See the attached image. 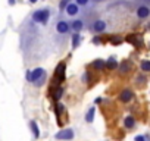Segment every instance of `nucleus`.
<instances>
[{
  "label": "nucleus",
  "instance_id": "nucleus-1",
  "mask_svg": "<svg viewBox=\"0 0 150 141\" xmlns=\"http://www.w3.org/2000/svg\"><path fill=\"white\" fill-rule=\"evenodd\" d=\"M31 18H33L34 22H38V24L46 25L47 21H49V18H50V11L49 9H38V11H35L31 15Z\"/></svg>",
  "mask_w": 150,
  "mask_h": 141
},
{
  "label": "nucleus",
  "instance_id": "nucleus-2",
  "mask_svg": "<svg viewBox=\"0 0 150 141\" xmlns=\"http://www.w3.org/2000/svg\"><path fill=\"white\" fill-rule=\"evenodd\" d=\"M46 75V70L43 69V68H37V69H34V70H30V72L27 74V80L30 81V82H37L41 77H44Z\"/></svg>",
  "mask_w": 150,
  "mask_h": 141
},
{
  "label": "nucleus",
  "instance_id": "nucleus-3",
  "mask_svg": "<svg viewBox=\"0 0 150 141\" xmlns=\"http://www.w3.org/2000/svg\"><path fill=\"white\" fill-rule=\"evenodd\" d=\"M54 138H56V140H60V141H63V140H72V138H74V129H72V128L62 129L60 132H57V134L54 135Z\"/></svg>",
  "mask_w": 150,
  "mask_h": 141
},
{
  "label": "nucleus",
  "instance_id": "nucleus-4",
  "mask_svg": "<svg viewBox=\"0 0 150 141\" xmlns=\"http://www.w3.org/2000/svg\"><path fill=\"white\" fill-rule=\"evenodd\" d=\"M56 31L59 32V34H68L69 31H71V25H69V22H66V21H59V22H56Z\"/></svg>",
  "mask_w": 150,
  "mask_h": 141
},
{
  "label": "nucleus",
  "instance_id": "nucleus-5",
  "mask_svg": "<svg viewBox=\"0 0 150 141\" xmlns=\"http://www.w3.org/2000/svg\"><path fill=\"white\" fill-rule=\"evenodd\" d=\"M105 30H106V22H105V21H102V19L94 21V22H93V25H91V31H93V32H96V34H100V32H103Z\"/></svg>",
  "mask_w": 150,
  "mask_h": 141
},
{
  "label": "nucleus",
  "instance_id": "nucleus-6",
  "mask_svg": "<svg viewBox=\"0 0 150 141\" xmlns=\"http://www.w3.org/2000/svg\"><path fill=\"white\" fill-rule=\"evenodd\" d=\"M63 11L66 12V15H68V16H75V15H77V13L80 12V6H78L77 3H72V2H71V3H69Z\"/></svg>",
  "mask_w": 150,
  "mask_h": 141
},
{
  "label": "nucleus",
  "instance_id": "nucleus-7",
  "mask_svg": "<svg viewBox=\"0 0 150 141\" xmlns=\"http://www.w3.org/2000/svg\"><path fill=\"white\" fill-rule=\"evenodd\" d=\"M134 99V93L131 91V90H124V91H121V94H119V100L122 102V103H128V102H131Z\"/></svg>",
  "mask_w": 150,
  "mask_h": 141
},
{
  "label": "nucleus",
  "instance_id": "nucleus-8",
  "mask_svg": "<svg viewBox=\"0 0 150 141\" xmlns=\"http://www.w3.org/2000/svg\"><path fill=\"white\" fill-rule=\"evenodd\" d=\"M135 13H137V16H138L140 19H146V18L150 16V8H149V6H140Z\"/></svg>",
  "mask_w": 150,
  "mask_h": 141
},
{
  "label": "nucleus",
  "instance_id": "nucleus-9",
  "mask_svg": "<svg viewBox=\"0 0 150 141\" xmlns=\"http://www.w3.org/2000/svg\"><path fill=\"white\" fill-rule=\"evenodd\" d=\"M83 28H84V21L83 19H75V21L71 22V30L74 32H80Z\"/></svg>",
  "mask_w": 150,
  "mask_h": 141
},
{
  "label": "nucleus",
  "instance_id": "nucleus-10",
  "mask_svg": "<svg viewBox=\"0 0 150 141\" xmlns=\"http://www.w3.org/2000/svg\"><path fill=\"white\" fill-rule=\"evenodd\" d=\"M124 126H125L127 129H132V128L135 126V118H134V116H127V118L124 119Z\"/></svg>",
  "mask_w": 150,
  "mask_h": 141
},
{
  "label": "nucleus",
  "instance_id": "nucleus-11",
  "mask_svg": "<svg viewBox=\"0 0 150 141\" xmlns=\"http://www.w3.org/2000/svg\"><path fill=\"white\" fill-rule=\"evenodd\" d=\"M80 43H81V35H80V32H74V34H72V47L77 49V47L80 46Z\"/></svg>",
  "mask_w": 150,
  "mask_h": 141
},
{
  "label": "nucleus",
  "instance_id": "nucleus-12",
  "mask_svg": "<svg viewBox=\"0 0 150 141\" xmlns=\"http://www.w3.org/2000/svg\"><path fill=\"white\" fill-rule=\"evenodd\" d=\"M93 68H94L96 70H102V69L105 68V60H103V59L94 60V62H93Z\"/></svg>",
  "mask_w": 150,
  "mask_h": 141
},
{
  "label": "nucleus",
  "instance_id": "nucleus-13",
  "mask_svg": "<svg viewBox=\"0 0 150 141\" xmlns=\"http://www.w3.org/2000/svg\"><path fill=\"white\" fill-rule=\"evenodd\" d=\"M94 112H96V107H94V106L88 109V112H87V115H86V121H87L88 123L93 122V119H94Z\"/></svg>",
  "mask_w": 150,
  "mask_h": 141
},
{
  "label": "nucleus",
  "instance_id": "nucleus-14",
  "mask_svg": "<svg viewBox=\"0 0 150 141\" xmlns=\"http://www.w3.org/2000/svg\"><path fill=\"white\" fill-rule=\"evenodd\" d=\"M105 66H108L109 69H116V68H118V62H116L115 57H110V59L105 63Z\"/></svg>",
  "mask_w": 150,
  "mask_h": 141
},
{
  "label": "nucleus",
  "instance_id": "nucleus-15",
  "mask_svg": "<svg viewBox=\"0 0 150 141\" xmlns=\"http://www.w3.org/2000/svg\"><path fill=\"white\" fill-rule=\"evenodd\" d=\"M129 68H131V65L125 60V62H122V63H121V66H119V69H121L119 72H121V74H127L128 70H129Z\"/></svg>",
  "mask_w": 150,
  "mask_h": 141
},
{
  "label": "nucleus",
  "instance_id": "nucleus-16",
  "mask_svg": "<svg viewBox=\"0 0 150 141\" xmlns=\"http://www.w3.org/2000/svg\"><path fill=\"white\" fill-rule=\"evenodd\" d=\"M140 66L143 72H150V60H143Z\"/></svg>",
  "mask_w": 150,
  "mask_h": 141
},
{
  "label": "nucleus",
  "instance_id": "nucleus-17",
  "mask_svg": "<svg viewBox=\"0 0 150 141\" xmlns=\"http://www.w3.org/2000/svg\"><path fill=\"white\" fill-rule=\"evenodd\" d=\"M30 126H31V129H33V132H34V137H35V138H38V137H40V132H38L37 123H35L34 121H31V122H30Z\"/></svg>",
  "mask_w": 150,
  "mask_h": 141
},
{
  "label": "nucleus",
  "instance_id": "nucleus-18",
  "mask_svg": "<svg viewBox=\"0 0 150 141\" xmlns=\"http://www.w3.org/2000/svg\"><path fill=\"white\" fill-rule=\"evenodd\" d=\"M71 3V0H62V2H60V5H59V8H60V11H63L68 5Z\"/></svg>",
  "mask_w": 150,
  "mask_h": 141
},
{
  "label": "nucleus",
  "instance_id": "nucleus-19",
  "mask_svg": "<svg viewBox=\"0 0 150 141\" xmlns=\"http://www.w3.org/2000/svg\"><path fill=\"white\" fill-rule=\"evenodd\" d=\"M90 0H75V3H77L78 6H87Z\"/></svg>",
  "mask_w": 150,
  "mask_h": 141
},
{
  "label": "nucleus",
  "instance_id": "nucleus-20",
  "mask_svg": "<svg viewBox=\"0 0 150 141\" xmlns=\"http://www.w3.org/2000/svg\"><path fill=\"white\" fill-rule=\"evenodd\" d=\"M44 81H46V75H44V77H41V78H40L37 82H34V85H37V87H41V85L44 84Z\"/></svg>",
  "mask_w": 150,
  "mask_h": 141
},
{
  "label": "nucleus",
  "instance_id": "nucleus-21",
  "mask_svg": "<svg viewBox=\"0 0 150 141\" xmlns=\"http://www.w3.org/2000/svg\"><path fill=\"white\" fill-rule=\"evenodd\" d=\"M149 138H146V137H141V135H138L137 138H135V141H147Z\"/></svg>",
  "mask_w": 150,
  "mask_h": 141
},
{
  "label": "nucleus",
  "instance_id": "nucleus-22",
  "mask_svg": "<svg viewBox=\"0 0 150 141\" xmlns=\"http://www.w3.org/2000/svg\"><path fill=\"white\" fill-rule=\"evenodd\" d=\"M30 2H31V3H35V2H37V0H30Z\"/></svg>",
  "mask_w": 150,
  "mask_h": 141
},
{
  "label": "nucleus",
  "instance_id": "nucleus-23",
  "mask_svg": "<svg viewBox=\"0 0 150 141\" xmlns=\"http://www.w3.org/2000/svg\"><path fill=\"white\" fill-rule=\"evenodd\" d=\"M94 2H102V0H94Z\"/></svg>",
  "mask_w": 150,
  "mask_h": 141
}]
</instances>
